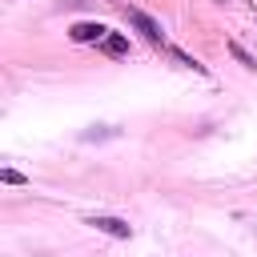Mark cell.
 Instances as JSON below:
<instances>
[{
  "mask_svg": "<svg viewBox=\"0 0 257 257\" xmlns=\"http://www.w3.org/2000/svg\"><path fill=\"white\" fill-rule=\"evenodd\" d=\"M124 20H128L137 32H145V40H149L153 48H169V44H165V32H161V24H157L153 16H145L141 8H124Z\"/></svg>",
  "mask_w": 257,
  "mask_h": 257,
  "instance_id": "obj_1",
  "label": "cell"
},
{
  "mask_svg": "<svg viewBox=\"0 0 257 257\" xmlns=\"http://www.w3.org/2000/svg\"><path fill=\"white\" fill-rule=\"evenodd\" d=\"M104 36H108V28L96 24V20H76V24L68 28V40H72V44H100Z\"/></svg>",
  "mask_w": 257,
  "mask_h": 257,
  "instance_id": "obj_2",
  "label": "cell"
},
{
  "mask_svg": "<svg viewBox=\"0 0 257 257\" xmlns=\"http://www.w3.org/2000/svg\"><path fill=\"white\" fill-rule=\"evenodd\" d=\"M84 225H92L96 233H108V237H116V241H128V237H133V225L120 221V217H84Z\"/></svg>",
  "mask_w": 257,
  "mask_h": 257,
  "instance_id": "obj_3",
  "label": "cell"
},
{
  "mask_svg": "<svg viewBox=\"0 0 257 257\" xmlns=\"http://www.w3.org/2000/svg\"><path fill=\"white\" fill-rule=\"evenodd\" d=\"M96 48H100L104 56H112V60H116V56H128V48H133V44H128V36H124V32H108Z\"/></svg>",
  "mask_w": 257,
  "mask_h": 257,
  "instance_id": "obj_4",
  "label": "cell"
},
{
  "mask_svg": "<svg viewBox=\"0 0 257 257\" xmlns=\"http://www.w3.org/2000/svg\"><path fill=\"white\" fill-rule=\"evenodd\" d=\"M169 52H173V56H177V60H181V64H185V68H193V72H201V76H205V72H209V68H205V64H201V60H193V56H189V52H181V48H173V44H169Z\"/></svg>",
  "mask_w": 257,
  "mask_h": 257,
  "instance_id": "obj_5",
  "label": "cell"
},
{
  "mask_svg": "<svg viewBox=\"0 0 257 257\" xmlns=\"http://www.w3.org/2000/svg\"><path fill=\"white\" fill-rule=\"evenodd\" d=\"M229 52H233V60H241L245 68H253V72H257V56H249V52H245L237 40H229Z\"/></svg>",
  "mask_w": 257,
  "mask_h": 257,
  "instance_id": "obj_6",
  "label": "cell"
},
{
  "mask_svg": "<svg viewBox=\"0 0 257 257\" xmlns=\"http://www.w3.org/2000/svg\"><path fill=\"white\" fill-rule=\"evenodd\" d=\"M0 181H4V185H28V177H24L20 169H4V173H0Z\"/></svg>",
  "mask_w": 257,
  "mask_h": 257,
  "instance_id": "obj_7",
  "label": "cell"
},
{
  "mask_svg": "<svg viewBox=\"0 0 257 257\" xmlns=\"http://www.w3.org/2000/svg\"><path fill=\"white\" fill-rule=\"evenodd\" d=\"M217 4H225V0H217Z\"/></svg>",
  "mask_w": 257,
  "mask_h": 257,
  "instance_id": "obj_8",
  "label": "cell"
}]
</instances>
